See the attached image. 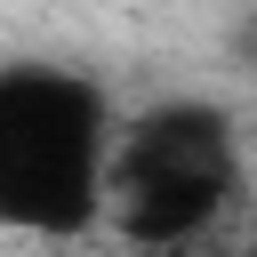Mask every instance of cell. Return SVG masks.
<instances>
[{
	"label": "cell",
	"mask_w": 257,
	"mask_h": 257,
	"mask_svg": "<svg viewBox=\"0 0 257 257\" xmlns=\"http://www.w3.org/2000/svg\"><path fill=\"white\" fill-rule=\"evenodd\" d=\"M112 96L72 64L0 72V217L32 241H80L112 217Z\"/></svg>",
	"instance_id": "1"
},
{
	"label": "cell",
	"mask_w": 257,
	"mask_h": 257,
	"mask_svg": "<svg viewBox=\"0 0 257 257\" xmlns=\"http://www.w3.org/2000/svg\"><path fill=\"white\" fill-rule=\"evenodd\" d=\"M241 193V137L233 112L209 96H161L120 120L112 145V233L137 249H185L209 233Z\"/></svg>",
	"instance_id": "2"
},
{
	"label": "cell",
	"mask_w": 257,
	"mask_h": 257,
	"mask_svg": "<svg viewBox=\"0 0 257 257\" xmlns=\"http://www.w3.org/2000/svg\"><path fill=\"white\" fill-rule=\"evenodd\" d=\"M225 56H233L241 72H257V8H241V16H233V32H225Z\"/></svg>",
	"instance_id": "3"
},
{
	"label": "cell",
	"mask_w": 257,
	"mask_h": 257,
	"mask_svg": "<svg viewBox=\"0 0 257 257\" xmlns=\"http://www.w3.org/2000/svg\"><path fill=\"white\" fill-rule=\"evenodd\" d=\"M233 257H257V241H249V249H233Z\"/></svg>",
	"instance_id": "4"
}]
</instances>
